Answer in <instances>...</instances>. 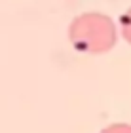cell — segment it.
Masks as SVG:
<instances>
[{"label":"cell","mask_w":131,"mask_h":133,"mask_svg":"<svg viewBox=\"0 0 131 133\" xmlns=\"http://www.w3.org/2000/svg\"><path fill=\"white\" fill-rule=\"evenodd\" d=\"M116 27L105 14H82L68 27V40L82 53H105L116 44Z\"/></svg>","instance_id":"obj_1"},{"label":"cell","mask_w":131,"mask_h":133,"mask_svg":"<svg viewBox=\"0 0 131 133\" xmlns=\"http://www.w3.org/2000/svg\"><path fill=\"white\" fill-rule=\"evenodd\" d=\"M120 32H122L123 38L131 44V8L126 10L122 14V17H120Z\"/></svg>","instance_id":"obj_2"},{"label":"cell","mask_w":131,"mask_h":133,"mask_svg":"<svg viewBox=\"0 0 131 133\" xmlns=\"http://www.w3.org/2000/svg\"><path fill=\"white\" fill-rule=\"evenodd\" d=\"M101 133H131V125L129 124H114L105 128Z\"/></svg>","instance_id":"obj_3"}]
</instances>
